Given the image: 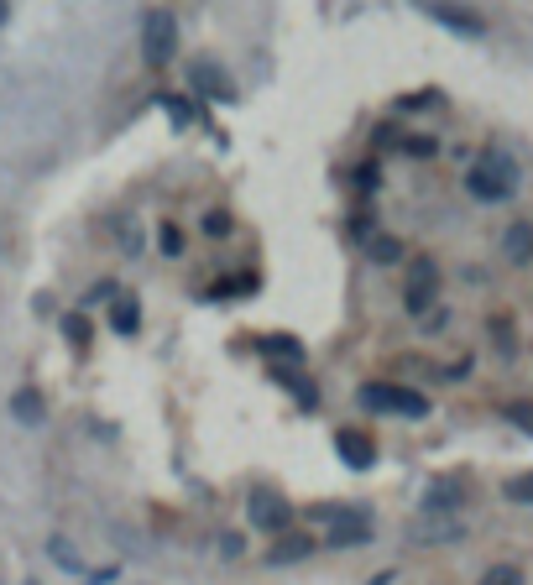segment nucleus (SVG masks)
<instances>
[{
  "mask_svg": "<svg viewBox=\"0 0 533 585\" xmlns=\"http://www.w3.org/2000/svg\"><path fill=\"white\" fill-rule=\"evenodd\" d=\"M173 48H178V21H173V11H147L142 16V63L147 68H162L173 58Z\"/></svg>",
  "mask_w": 533,
  "mask_h": 585,
  "instance_id": "3",
  "label": "nucleus"
},
{
  "mask_svg": "<svg viewBox=\"0 0 533 585\" xmlns=\"http://www.w3.org/2000/svg\"><path fill=\"white\" fill-rule=\"evenodd\" d=\"M48 554H53V565H58V570L84 575V554H79L74 544H68V538H58V533H53V538H48Z\"/></svg>",
  "mask_w": 533,
  "mask_h": 585,
  "instance_id": "15",
  "label": "nucleus"
},
{
  "mask_svg": "<svg viewBox=\"0 0 533 585\" xmlns=\"http://www.w3.org/2000/svg\"><path fill=\"white\" fill-rule=\"evenodd\" d=\"M507 497H513V502H528V507H533V471H528V476H513V481H507Z\"/></svg>",
  "mask_w": 533,
  "mask_h": 585,
  "instance_id": "23",
  "label": "nucleus"
},
{
  "mask_svg": "<svg viewBox=\"0 0 533 585\" xmlns=\"http://www.w3.org/2000/svg\"><path fill=\"white\" fill-rule=\"evenodd\" d=\"M162 110H168L178 126H194V105H189V100H178V95H162Z\"/></svg>",
  "mask_w": 533,
  "mask_h": 585,
  "instance_id": "22",
  "label": "nucleus"
},
{
  "mask_svg": "<svg viewBox=\"0 0 533 585\" xmlns=\"http://www.w3.org/2000/svg\"><path fill=\"white\" fill-rule=\"evenodd\" d=\"M204 230H215V236H225L230 220H225V215H210V220H204Z\"/></svg>",
  "mask_w": 533,
  "mask_h": 585,
  "instance_id": "26",
  "label": "nucleus"
},
{
  "mask_svg": "<svg viewBox=\"0 0 533 585\" xmlns=\"http://www.w3.org/2000/svg\"><path fill=\"white\" fill-rule=\"evenodd\" d=\"M335 450H340V460L351 465V471H366V465L377 460V444L366 439L361 429H340V434H335Z\"/></svg>",
  "mask_w": 533,
  "mask_h": 585,
  "instance_id": "8",
  "label": "nucleus"
},
{
  "mask_svg": "<svg viewBox=\"0 0 533 585\" xmlns=\"http://www.w3.org/2000/svg\"><path fill=\"white\" fill-rule=\"evenodd\" d=\"M157 251H162V256H183V230H178V225H162V230H157Z\"/></svg>",
  "mask_w": 533,
  "mask_h": 585,
  "instance_id": "20",
  "label": "nucleus"
},
{
  "mask_svg": "<svg viewBox=\"0 0 533 585\" xmlns=\"http://www.w3.org/2000/svg\"><path fill=\"white\" fill-rule=\"evenodd\" d=\"M6 16H11V0H0V27H6Z\"/></svg>",
  "mask_w": 533,
  "mask_h": 585,
  "instance_id": "27",
  "label": "nucleus"
},
{
  "mask_svg": "<svg viewBox=\"0 0 533 585\" xmlns=\"http://www.w3.org/2000/svg\"><path fill=\"white\" fill-rule=\"evenodd\" d=\"M424 11L439 21V27H450V32H460V37H481V32H486V21H481L476 11L450 6V0H424Z\"/></svg>",
  "mask_w": 533,
  "mask_h": 585,
  "instance_id": "7",
  "label": "nucleus"
},
{
  "mask_svg": "<svg viewBox=\"0 0 533 585\" xmlns=\"http://www.w3.org/2000/svg\"><path fill=\"white\" fill-rule=\"evenodd\" d=\"M63 335H68V345H89V319L84 314H63Z\"/></svg>",
  "mask_w": 533,
  "mask_h": 585,
  "instance_id": "21",
  "label": "nucleus"
},
{
  "mask_svg": "<svg viewBox=\"0 0 533 585\" xmlns=\"http://www.w3.org/2000/svg\"><path fill=\"white\" fill-rule=\"evenodd\" d=\"M466 189H471V199H481V204H502V199H513V189H518V168H513L502 152H486L481 162H471Z\"/></svg>",
  "mask_w": 533,
  "mask_h": 585,
  "instance_id": "1",
  "label": "nucleus"
},
{
  "mask_svg": "<svg viewBox=\"0 0 533 585\" xmlns=\"http://www.w3.org/2000/svg\"><path fill=\"white\" fill-rule=\"evenodd\" d=\"M434 293H439V267L429 262V256H419V262H413V277H408V293H403L408 314H429Z\"/></svg>",
  "mask_w": 533,
  "mask_h": 585,
  "instance_id": "6",
  "label": "nucleus"
},
{
  "mask_svg": "<svg viewBox=\"0 0 533 585\" xmlns=\"http://www.w3.org/2000/svg\"><path fill=\"white\" fill-rule=\"evenodd\" d=\"M502 251H507V262H528L533 256V225H507V236H502Z\"/></svg>",
  "mask_w": 533,
  "mask_h": 585,
  "instance_id": "14",
  "label": "nucleus"
},
{
  "mask_svg": "<svg viewBox=\"0 0 533 585\" xmlns=\"http://www.w3.org/2000/svg\"><path fill=\"white\" fill-rule=\"evenodd\" d=\"M356 403L372 408V413H398V418H424V413H429V397H424V392L392 387V382H366V387L356 392Z\"/></svg>",
  "mask_w": 533,
  "mask_h": 585,
  "instance_id": "2",
  "label": "nucleus"
},
{
  "mask_svg": "<svg viewBox=\"0 0 533 585\" xmlns=\"http://www.w3.org/2000/svg\"><path fill=\"white\" fill-rule=\"evenodd\" d=\"M403 152H419V157H429V152H434V142H429V136H413V142H403Z\"/></svg>",
  "mask_w": 533,
  "mask_h": 585,
  "instance_id": "25",
  "label": "nucleus"
},
{
  "mask_svg": "<svg viewBox=\"0 0 533 585\" xmlns=\"http://www.w3.org/2000/svg\"><path fill=\"white\" fill-rule=\"evenodd\" d=\"M450 538H460V523L455 518H434V512H424V523L413 528V544H450Z\"/></svg>",
  "mask_w": 533,
  "mask_h": 585,
  "instance_id": "11",
  "label": "nucleus"
},
{
  "mask_svg": "<svg viewBox=\"0 0 533 585\" xmlns=\"http://www.w3.org/2000/svg\"><path fill=\"white\" fill-rule=\"evenodd\" d=\"M314 554V538L309 533H288V538H277V544L267 549V565H298V559H309Z\"/></svg>",
  "mask_w": 533,
  "mask_h": 585,
  "instance_id": "9",
  "label": "nucleus"
},
{
  "mask_svg": "<svg viewBox=\"0 0 533 585\" xmlns=\"http://www.w3.org/2000/svg\"><path fill=\"white\" fill-rule=\"evenodd\" d=\"M110 324H115V330H121V335H136V330H142V298H121V293H115L110 298Z\"/></svg>",
  "mask_w": 533,
  "mask_h": 585,
  "instance_id": "10",
  "label": "nucleus"
},
{
  "mask_svg": "<svg viewBox=\"0 0 533 585\" xmlns=\"http://www.w3.org/2000/svg\"><path fill=\"white\" fill-rule=\"evenodd\" d=\"M319 518L330 523V544L335 549H351V544H366L372 538V523H366V512H351V507H319Z\"/></svg>",
  "mask_w": 533,
  "mask_h": 585,
  "instance_id": "5",
  "label": "nucleus"
},
{
  "mask_svg": "<svg viewBox=\"0 0 533 585\" xmlns=\"http://www.w3.org/2000/svg\"><path fill=\"white\" fill-rule=\"evenodd\" d=\"M11 413L21 418V424H42V392H32V387H21V392L11 397Z\"/></svg>",
  "mask_w": 533,
  "mask_h": 585,
  "instance_id": "17",
  "label": "nucleus"
},
{
  "mask_svg": "<svg viewBox=\"0 0 533 585\" xmlns=\"http://www.w3.org/2000/svg\"><path fill=\"white\" fill-rule=\"evenodd\" d=\"M366 256H372V262H382V267H392V262L403 256V241H398V236H382V230H377V236L366 241Z\"/></svg>",
  "mask_w": 533,
  "mask_h": 585,
  "instance_id": "18",
  "label": "nucleus"
},
{
  "mask_svg": "<svg viewBox=\"0 0 533 585\" xmlns=\"http://www.w3.org/2000/svg\"><path fill=\"white\" fill-rule=\"evenodd\" d=\"M257 350H262V356H272V361H288V371L304 361V345L288 340V335H267V340H257Z\"/></svg>",
  "mask_w": 533,
  "mask_h": 585,
  "instance_id": "12",
  "label": "nucleus"
},
{
  "mask_svg": "<svg viewBox=\"0 0 533 585\" xmlns=\"http://www.w3.org/2000/svg\"><path fill=\"white\" fill-rule=\"evenodd\" d=\"M455 507H460V486H455V481H439V486H429L424 512H434V518H450Z\"/></svg>",
  "mask_w": 533,
  "mask_h": 585,
  "instance_id": "13",
  "label": "nucleus"
},
{
  "mask_svg": "<svg viewBox=\"0 0 533 585\" xmlns=\"http://www.w3.org/2000/svg\"><path fill=\"white\" fill-rule=\"evenodd\" d=\"M481 585H523V570L518 565H492L481 575Z\"/></svg>",
  "mask_w": 533,
  "mask_h": 585,
  "instance_id": "19",
  "label": "nucleus"
},
{
  "mask_svg": "<svg viewBox=\"0 0 533 585\" xmlns=\"http://www.w3.org/2000/svg\"><path fill=\"white\" fill-rule=\"evenodd\" d=\"M189 79H194V89H215L220 100H230V89L220 84V79H225V68H220V63H204V58H199V63L189 68Z\"/></svg>",
  "mask_w": 533,
  "mask_h": 585,
  "instance_id": "16",
  "label": "nucleus"
},
{
  "mask_svg": "<svg viewBox=\"0 0 533 585\" xmlns=\"http://www.w3.org/2000/svg\"><path fill=\"white\" fill-rule=\"evenodd\" d=\"M507 418H513L518 429H528V434H533V403H513V408H507Z\"/></svg>",
  "mask_w": 533,
  "mask_h": 585,
  "instance_id": "24",
  "label": "nucleus"
},
{
  "mask_svg": "<svg viewBox=\"0 0 533 585\" xmlns=\"http://www.w3.org/2000/svg\"><path fill=\"white\" fill-rule=\"evenodd\" d=\"M246 518H251V528H262V533H288L293 528V507L277 497V491H251Z\"/></svg>",
  "mask_w": 533,
  "mask_h": 585,
  "instance_id": "4",
  "label": "nucleus"
}]
</instances>
